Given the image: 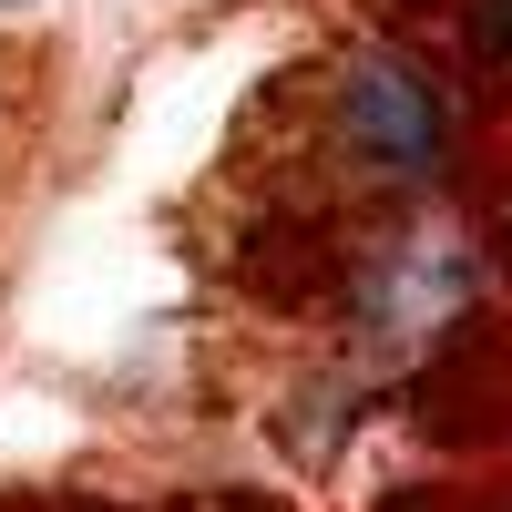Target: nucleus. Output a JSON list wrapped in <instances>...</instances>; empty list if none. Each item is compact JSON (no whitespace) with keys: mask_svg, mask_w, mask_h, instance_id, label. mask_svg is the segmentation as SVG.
<instances>
[{"mask_svg":"<svg viewBox=\"0 0 512 512\" xmlns=\"http://www.w3.org/2000/svg\"><path fill=\"white\" fill-rule=\"evenodd\" d=\"M338 123L379 175H431V154H441V93L410 62H369L349 82V103H338Z\"/></svg>","mask_w":512,"mask_h":512,"instance_id":"f257e3e1","label":"nucleus"},{"mask_svg":"<svg viewBox=\"0 0 512 512\" xmlns=\"http://www.w3.org/2000/svg\"><path fill=\"white\" fill-rule=\"evenodd\" d=\"M472 52L492 72H512V0H472Z\"/></svg>","mask_w":512,"mask_h":512,"instance_id":"f03ea898","label":"nucleus"}]
</instances>
